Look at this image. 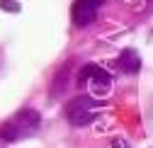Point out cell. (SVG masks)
I'll return each instance as SVG.
<instances>
[{"mask_svg": "<svg viewBox=\"0 0 153 148\" xmlns=\"http://www.w3.org/2000/svg\"><path fill=\"white\" fill-rule=\"evenodd\" d=\"M42 124V114L36 109H20L10 121H5L0 126V136L5 141H22L32 134H36V129Z\"/></svg>", "mask_w": 153, "mask_h": 148, "instance_id": "cell-1", "label": "cell"}, {"mask_svg": "<svg viewBox=\"0 0 153 148\" xmlns=\"http://www.w3.org/2000/svg\"><path fill=\"white\" fill-rule=\"evenodd\" d=\"M102 107H105L102 100L83 95V97H75V100H71L66 104V117H68V121L73 126H88L92 119H97Z\"/></svg>", "mask_w": 153, "mask_h": 148, "instance_id": "cell-2", "label": "cell"}, {"mask_svg": "<svg viewBox=\"0 0 153 148\" xmlns=\"http://www.w3.org/2000/svg\"><path fill=\"white\" fill-rule=\"evenodd\" d=\"M105 0H73V7H71V20L75 27H88L95 15H97L100 5Z\"/></svg>", "mask_w": 153, "mask_h": 148, "instance_id": "cell-3", "label": "cell"}, {"mask_svg": "<svg viewBox=\"0 0 153 148\" xmlns=\"http://www.w3.org/2000/svg\"><path fill=\"white\" fill-rule=\"evenodd\" d=\"M117 63H119V68H122L124 73H139V68H141V56H139L134 49H124V51L119 53Z\"/></svg>", "mask_w": 153, "mask_h": 148, "instance_id": "cell-4", "label": "cell"}, {"mask_svg": "<svg viewBox=\"0 0 153 148\" xmlns=\"http://www.w3.org/2000/svg\"><path fill=\"white\" fill-rule=\"evenodd\" d=\"M100 75H107L105 68L95 66V63H88V66H83V68L78 70V75H75V83H78V85H85V83H90V80H95V78H100Z\"/></svg>", "mask_w": 153, "mask_h": 148, "instance_id": "cell-5", "label": "cell"}, {"mask_svg": "<svg viewBox=\"0 0 153 148\" xmlns=\"http://www.w3.org/2000/svg\"><path fill=\"white\" fill-rule=\"evenodd\" d=\"M0 7L3 10H10V12H20V5L15 0H0Z\"/></svg>", "mask_w": 153, "mask_h": 148, "instance_id": "cell-6", "label": "cell"}]
</instances>
